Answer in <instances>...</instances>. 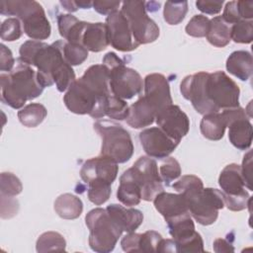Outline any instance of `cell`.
Segmentation results:
<instances>
[{"mask_svg": "<svg viewBox=\"0 0 253 253\" xmlns=\"http://www.w3.org/2000/svg\"><path fill=\"white\" fill-rule=\"evenodd\" d=\"M36 247L38 252L64 251L66 241L60 233L55 231H47L40 235L37 240Z\"/></svg>", "mask_w": 253, "mask_h": 253, "instance_id": "obj_30", "label": "cell"}, {"mask_svg": "<svg viewBox=\"0 0 253 253\" xmlns=\"http://www.w3.org/2000/svg\"><path fill=\"white\" fill-rule=\"evenodd\" d=\"M156 116V109L142 96L129 107L126 121L133 128H142L153 124Z\"/></svg>", "mask_w": 253, "mask_h": 253, "instance_id": "obj_20", "label": "cell"}, {"mask_svg": "<svg viewBox=\"0 0 253 253\" xmlns=\"http://www.w3.org/2000/svg\"><path fill=\"white\" fill-rule=\"evenodd\" d=\"M213 249L215 252H232L234 251V248L232 245L226 241L225 239L218 238L215 239L213 242Z\"/></svg>", "mask_w": 253, "mask_h": 253, "instance_id": "obj_50", "label": "cell"}, {"mask_svg": "<svg viewBox=\"0 0 253 253\" xmlns=\"http://www.w3.org/2000/svg\"><path fill=\"white\" fill-rule=\"evenodd\" d=\"M141 192V199L150 202L163 192V181L158 173L157 163L149 156H140L128 169Z\"/></svg>", "mask_w": 253, "mask_h": 253, "instance_id": "obj_12", "label": "cell"}, {"mask_svg": "<svg viewBox=\"0 0 253 253\" xmlns=\"http://www.w3.org/2000/svg\"><path fill=\"white\" fill-rule=\"evenodd\" d=\"M200 128L202 134L210 140H219L223 137L226 124L221 113H210L204 115Z\"/></svg>", "mask_w": 253, "mask_h": 253, "instance_id": "obj_28", "label": "cell"}, {"mask_svg": "<svg viewBox=\"0 0 253 253\" xmlns=\"http://www.w3.org/2000/svg\"><path fill=\"white\" fill-rule=\"evenodd\" d=\"M144 97L156 109L157 114L164 108L173 104L170 86L167 78L160 73H151L145 76Z\"/></svg>", "mask_w": 253, "mask_h": 253, "instance_id": "obj_18", "label": "cell"}, {"mask_svg": "<svg viewBox=\"0 0 253 253\" xmlns=\"http://www.w3.org/2000/svg\"><path fill=\"white\" fill-rule=\"evenodd\" d=\"M60 4L68 12H75V11H77L79 9L77 7L75 1H60Z\"/></svg>", "mask_w": 253, "mask_h": 253, "instance_id": "obj_51", "label": "cell"}, {"mask_svg": "<svg viewBox=\"0 0 253 253\" xmlns=\"http://www.w3.org/2000/svg\"><path fill=\"white\" fill-rule=\"evenodd\" d=\"M153 204L167 223L190 214L187 202L180 193L172 194L163 191L154 198Z\"/></svg>", "mask_w": 253, "mask_h": 253, "instance_id": "obj_19", "label": "cell"}, {"mask_svg": "<svg viewBox=\"0 0 253 253\" xmlns=\"http://www.w3.org/2000/svg\"><path fill=\"white\" fill-rule=\"evenodd\" d=\"M120 1H94L93 8L99 14L110 15L115 11H118L120 6Z\"/></svg>", "mask_w": 253, "mask_h": 253, "instance_id": "obj_48", "label": "cell"}, {"mask_svg": "<svg viewBox=\"0 0 253 253\" xmlns=\"http://www.w3.org/2000/svg\"><path fill=\"white\" fill-rule=\"evenodd\" d=\"M0 70L10 72L15 66V58L12 54V51L3 43L0 45Z\"/></svg>", "mask_w": 253, "mask_h": 253, "instance_id": "obj_47", "label": "cell"}, {"mask_svg": "<svg viewBox=\"0 0 253 253\" xmlns=\"http://www.w3.org/2000/svg\"><path fill=\"white\" fill-rule=\"evenodd\" d=\"M110 44L120 51H131L139 44L134 41L128 22L121 10L108 15L106 19Z\"/></svg>", "mask_w": 253, "mask_h": 253, "instance_id": "obj_14", "label": "cell"}, {"mask_svg": "<svg viewBox=\"0 0 253 253\" xmlns=\"http://www.w3.org/2000/svg\"><path fill=\"white\" fill-rule=\"evenodd\" d=\"M0 82L1 101L13 109L22 108L27 101L34 100L43 91L37 72L20 59L10 72L0 75Z\"/></svg>", "mask_w": 253, "mask_h": 253, "instance_id": "obj_4", "label": "cell"}, {"mask_svg": "<svg viewBox=\"0 0 253 253\" xmlns=\"http://www.w3.org/2000/svg\"><path fill=\"white\" fill-rule=\"evenodd\" d=\"M226 127L228 138L233 146L240 150H246L252 143V125L250 117L241 107L225 109L221 112Z\"/></svg>", "mask_w": 253, "mask_h": 253, "instance_id": "obj_13", "label": "cell"}, {"mask_svg": "<svg viewBox=\"0 0 253 253\" xmlns=\"http://www.w3.org/2000/svg\"><path fill=\"white\" fill-rule=\"evenodd\" d=\"M218 184L223 195L224 206L228 210L239 211L247 208L250 202V196L245 190L239 165L235 163L226 165L219 174Z\"/></svg>", "mask_w": 253, "mask_h": 253, "instance_id": "obj_11", "label": "cell"}, {"mask_svg": "<svg viewBox=\"0 0 253 253\" xmlns=\"http://www.w3.org/2000/svg\"><path fill=\"white\" fill-rule=\"evenodd\" d=\"M227 71L242 81H247L253 72L252 55L247 50L233 51L226 60Z\"/></svg>", "mask_w": 253, "mask_h": 253, "instance_id": "obj_23", "label": "cell"}, {"mask_svg": "<svg viewBox=\"0 0 253 253\" xmlns=\"http://www.w3.org/2000/svg\"><path fill=\"white\" fill-rule=\"evenodd\" d=\"M230 38L234 42L250 43L253 40V22L241 20L231 26Z\"/></svg>", "mask_w": 253, "mask_h": 253, "instance_id": "obj_35", "label": "cell"}, {"mask_svg": "<svg viewBox=\"0 0 253 253\" xmlns=\"http://www.w3.org/2000/svg\"><path fill=\"white\" fill-rule=\"evenodd\" d=\"M178 252H204V241L201 234L197 231L187 239L176 243Z\"/></svg>", "mask_w": 253, "mask_h": 253, "instance_id": "obj_41", "label": "cell"}, {"mask_svg": "<svg viewBox=\"0 0 253 253\" xmlns=\"http://www.w3.org/2000/svg\"><path fill=\"white\" fill-rule=\"evenodd\" d=\"M106 210L123 231L134 232L143 221L142 212L136 209H126L121 205L112 204Z\"/></svg>", "mask_w": 253, "mask_h": 253, "instance_id": "obj_22", "label": "cell"}, {"mask_svg": "<svg viewBox=\"0 0 253 253\" xmlns=\"http://www.w3.org/2000/svg\"><path fill=\"white\" fill-rule=\"evenodd\" d=\"M128 109L129 107L125 100L111 94L107 99L105 115L111 119L123 121L127 118Z\"/></svg>", "mask_w": 253, "mask_h": 253, "instance_id": "obj_33", "label": "cell"}, {"mask_svg": "<svg viewBox=\"0 0 253 253\" xmlns=\"http://www.w3.org/2000/svg\"><path fill=\"white\" fill-rule=\"evenodd\" d=\"M1 217L2 218H11L17 214L19 211V203L14 197L1 196Z\"/></svg>", "mask_w": 253, "mask_h": 253, "instance_id": "obj_42", "label": "cell"}, {"mask_svg": "<svg viewBox=\"0 0 253 253\" xmlns=\"http://www.w3.org/2000/svg\"><path fill=\"white\" fill-rule=\"evenodd\" d=\"M94 129L102 138L101 155L107 156L117 163L128 161L133 154V143L129 132L123 126L111 121H98Z\"/></svg>", "mask_w": 253, "mask_h": 253, "instance_id": "obj_8", "label": "cell"}, {"mask_svg": "<svg viewBox=\"0 0 253 253\" xmlns=\"http://www.w3.org/2000/svg\"><path fill=\"white\" fill-rule=\"evenodd\" d=\"M162 236L158 232L154 230L145 231L140 234L139 252H158Z\"/></svg>", "mask_w": 253, "mask_h": 253, "instance_id": "obj_40", "label": "cell"}, {"mask_svg": "<svg viewBox=\"0 0 253 253\" xmlns=\"http://www.w3.org/2000/svg\"><path fill=\"white\" fill-rule=\"evenodd\" d=\"M87 184V195L91 203L96 206H101L109 200L112 193V184L103 180H93Z\"/></svg>", "mask_w": 253, "mask_h": 253, "instance_id": "obj_31", "label": "cell"}, {"mask_svg": "<svg viewBox=\"0 0 253 253\" xmlns=\"http://www.w3.org/2000/svg\"><path fill=\"white\" fill-rule=\"evenodd\" d=\"M54 211L61 218L75 219L82 213L83 203L78 197L65 193L55 200Z\"/></svg>", "mask_w": 253, "mask_h": 253, "instance_id": "obj_27", "label": "cell"}, {"mask_svg": "<svg viewBox=\"0 0 253 253\" xmlns=\"http://www.w3.org/2000/svg\"><path fill=\"white\" fill-rule=\"evenodd\" d=\"M76 5L78 8H82V9H88L91 6H93V2L91 1H85V0H80V1H75Z\"/></svg>", "mask_w": 253, "mask_h": 253, "instance_id": "obj_52", "label": "cell"}, {"mask_svg": "<svg viewBox=\"0 0 253 253\" xmlns=\"http://www.w3.org/2000/svg\"><path fill=\"white\" fill-rule=\"evenodd\" d=\"M0 13L17 16L22 22L25 34L34 41L46 40L51 28L42 6L34 0H2Z\"/></svg>", "mask_w": 253, "mask_h": 253, "instance_id": "obj_5", "label": "cell"}, {"mask_svg": "<svg viewBox=\"0 0 253 253\" xmlns=\"http://www.w3.org/2000/svg\"><path fill=\"white\" fill-rule=\"evenodd\" d=\"M210 25V19L204 15H195L187 24L186 33L195 38L206 37Z\"/></svg>", "mask_w": 253, "mask_h": 253, "instance_id": "obj_39", "label": "cell"}, {"mask_svg": "<svg viewBox=\"0 0 253 253\" xmlns=\"http://www.w3.org/2000/svg\"><path fill=\"white\" fill-rule=\"evenodd\" d=\"M223 1H214V0H199L196 2L197 8L209 15H215L221 11Z\"/></svg>", "mask_w": 253, "mask_h": 253, "instance_id": "obj_44", "label": "cell"}, {"mask_svg": "<svg viewBox=\"0 0 253 253\" xmlns=\"http://www.w3.org/2000/svg\"><path fill=\"white\" fill-rule=\"evenodd\" d=\"M103 64L109 70V86L113 95L128 100L141 92L143 81L139 73L126 67L115 52L106 53L103 57Z\"/></svg>", "mask_w": 253, "mask_h": 253, "instance_id": "obj_7", "label": "cell"}, {"mask_svg": "<svg viewBox=\"0 0 253 253\" xmlns=\"http://www.w3.org/2000/svg\"><path fill=\"white\" fill-rule=\"evenodd\" d=\"M231 25L223 20L221 16H216L210 20V25L206 38L208 42L217 47H223L229 43Z\"/></svg>", "mask_w": 253, "mask_h": 253, "instance_id": "obj_26", "label": "cell"}, {"mask_svg": "<svg viewBox=\"0 0 253 253\" xmlns=\"http://www.w3.org/2000/svg\"><path fill=\"white\" fill-rule=\"evenodd\" d=\"M62 53L64 59L71 66L83 63L88 57V49H86L83 45L67 42H63Z\"/></svg>", "mask_w": 253, "mask_h": 253, "instance_id": "obj_34", "label": "cell"}, {"mask_svg": "<svg viewBox=\"0 0 253 253\" xmlns=\"http://www.w3.org/2000/svg\"><path fill=\"white\" fill-rule=\"evenodd\" d=\"M118 200L126 207H133L140 203L141 192L133 180L129 170H126L120 178V186L117 191Z\"/></svg>", "mask_w": 253, "mask_h": 253, "instance_id": "obj_25", "label": "cell"}, {"mask_svg": "<svg viewBox=\"0 0 253 253\" xmlns=\"http://www.w3.org/2000/svg\"><path fill=\"white\" fill-rule=\"evenodd\" d=\"M1 39L6 42L17 41L23 34L22 25L18 18H8L1 24Z\"/></svg>", "mask_w": 253, "mask_h": 253, "instance_id": "obj_38", "label": "cell"}, {"mask_svg": "<svg viewBox=\"0 0 253 253\" xmlns=\"http://www.w3.org/2000/svg\"><path fill=\"white\" fill-rule=\"evenodd\" d=\"M155 120L158 127L179 142L189 132V118L177 105L171 104L164 108L157 114Z\"/></svg>", "mask_w": 253, "mask_h": 253, "instance_id": "obj_16", "label": "cell"}, {"mask_svg": "<svg viewBox=\"0 0 253 253\" xmlns=\"http://www.w3.org/2000/svg\"><path fill=\"white\" fill-rule=\"evenodd\" d=\"M139 140L145 153L158 159L168 157L179 144L158 126L143 129L139 133Z\"/></svg>", "mask_w": 253, "mask_h": 253, "instance_id": "obj_15", "label": "cell"}, {"mask_svg": "<svg viewBox=\"0 0 253 253\" xmlns=\"http://www.w3.org/2000/svg\"><path fill=\"white\" fill-rule=\"evenodd\" d=\"M89 228V245L99 253H109L114 250L123 233L121 226L110 216L107 210L97 208L91 210L85 216Z\"/></svg>", "mask_w": 253, "mask_h": 253, "instance_id": "obj_6", "label": "cell"}, {"mask_svg": "<svg viewBox=\"0 0 253 253\" xmlns=\"http://www.w3.org/2000/svg\"><path fill=\"white\" fill-rule=\"evenodd\" d=\"M187 12V1H167L164 5L163 17L167 24L178 25L185 19Z\"/></svg>", "mask_w": 253, "mask_h": 253, "instance_id": "obj_32", "label": "cell"}, {"mask_svg": "<svg viewBox=\"0 0 253 253\" xmlns=\"http://www.w3.org/2000/svg\"><path fill=\"white\" fill-rule=\"evenodd\" d=\"M139 233L128 232L121 241L122 248L125 252H139Z\"/></svg>", "mask_w": 253, "mask_h": 253, "instance_id": "obj_46", "label": "cell"}, {"mask_svg": "<svg viewBox=\"0 0 253 253\" xmlns=\"http://www.w3.org/2000/svg\"><path fill=\"white\" fill-rule=\"evenodd\" d=\"M47 115L45 107L40 103H31L18 112V119L27 127H36Z\"/></svg>", "mask_w": 253, "mask_h": 253, "instance_id": "obj_29", "label": "cell"}, {"mask_svg": "<svg viewBox=\"0 0 253 253\" xmlns=\"http://www.w3.org/2000/svg\"><path fill=\"white\" fill-rule=\"evenodd\" d=\"M223 18V20L225 22H227L228 24H230L231 26L239 21H241V17L239 15V11H238V6H237V1H230L227 2L224 10H223V14L221 16Z\"/></svg>", "mask_w": 253, "mask_h": 253, "instance_id": "obj_45", "label": "cell"}, {"mask_svg": "<svg viewBox=\"0 0 253 253\" xmlns=\"http://www.w3.org/2000/svg\"><path fill=\"white\" fill-rule=\"evenodd\" d=\"M182 170L179 162L174 157H166L159 167V174L162 181L168 186L181 176Z\"/></svg>", "mask_w": 253, "mask_h": 253, "instance_id": "obj_37", "label": "cell"}, {"mask_svg": "<svg viewBox=\"0 0 253 253\" xmlns=\"http://www.w3.org/2000/svg\"><path fill=\"white\" fill-rule=\"evenodd\" d=\"M173 189L185 198L191 216L202 225L213 223L218 211L224 207L222 192L204 188L203 181L195 175L182 176L172 185Z\"/></svg>", "mask_w": 253, "mask_h": 253, "instance_id": "obj_3", "label": "cell"}, {"mask_svg": "<svg viewBox=\"0 0 253 253\" xmlns=\"http://www.w3.org/2000/svg\"><path fill=\"white\" fill-rule=\"evenodd\" d=\"M63 41L51 44L40 41H27L19 50L20 60L38 68L39 83L44 88L55 83L59 92L66 91L75 81V73L62 53Z\"/></svg>", "mask_w": 253, "mask_h": 253, "instance_id": "obj_1", "label": "cell"}, {"mask_svg": "<svg viewBox=\"0 0 253 253\" xmlns=\"http://www.w3.org/2000/svg\"><path fill=\"white\" fill-rule=\"evenodd\" d=\"M109 44V34L106 24L87 22L81 38V45L90 51L99 52L104 50Z\"/></svg>", "mask_w": 253, "mask_h": 253, "instance_id": "obj_21", "label": "cell"}, {"mask_svg": "<svg viewBox=\"0 0 253 253\" xmlns=\"http://www.w3.org/2000/svg\"><path fill=\"white\" fill-rule=\"evenodd\" d=\"M23 190L20 179L10 172H3L0 176V195L15 197Z\"/></svg>", "mask_w": 253, "mask_h": 253, "instance_id": "obj_36", "label": "cell"}, {"mask_svg": "<svg viewBox=\"0 0 253 253\" xmlns=\"http://www.w3.org/2000/svg\"><path fill=\"white\" fill-rule=\"evenodd\" d=\"M204 91L206 101L212 113H217L221 109L225 110L239 107L240 89L223 71L207 72Z\"/></svg>", "mask_w": 253, "mask_h": 253, "instance_id": "obj_9", "label": "cell"}, {"mask_svg": "<svg viewBox=\"0 0 253 253\" xmlns=\"http://www.w3.org/2000/svg\"><path fill=\"white\" fill-rule=\"evenodd\" d=\"M87 22L79 21L71 14H60L57 17V26L60 36L67 42L81 44V38Z\"/></svg>", "mask_w": 253, "mask_h": 253, "instance_id": "obj_24", "label": "cell"}, {"mask_svg": "<svg viewBox=\"0 0 253 253\" xmlns=\"http://www.w3.org/2000/svg\"><path fill=\"white\" fill-rule=\"evenodd\" d=\"M119 166L113 159L101 155L86 160L80 170L81 179L87 184L93 180H103L113 184L116 180Z\"/></svg>", "mask_w": 253, "mask_h": 253, "instance_id": "obj_17", "label": "cell"}, {"mask_svg": "<svg viewBox=\"0 0 253 253\" xmlns=\"http://www.w3.org/2000/svg\"><path fill=\"white\" fill-rule=\"evenodd\" d=\"M111 94L109 70L103 64H95L69 86L63 102L74 114H88L94 119H101L106 116V103Z\"/></svg>", "mask_w": 253, "mask_h": 253, "instance_id": "obj_2", "label": "cell"}, {"mask_svg": "<svg viewBox=\"0 0 253 253\" xmlns=\"http://www.w3.org/2000/svg\"><path fill=\"white\" fill-rule=\"evenodd\" d=\"M239 15L241 20L251 21L253 18V2L252 1H237Z\"/></svg>", "mask_w": 253, "mask_h": 253, "instance_id": "obj_49", "label": "cell"}, {"mask_svg": "<svg viewBox=\"0 0 253 253\" xmlns=\"http://www.w3.org/2000/svg\"><path fill=\"white\" fill-rule=\"evenodd\" d=\"M241 168V175L244 180L245 187L252 191V151L249 150L243 158Z\"/></svg>", "mask_w": 253, "mask_h": 253, "instance_id": "obj_43", "label": "cell"}, {"mask_svg": "<svg viewBox=\"0 0 253 253\" xmlns=\"http://www.w3.org/2000/svg\"><path fill=\"white\" fill-rule=\"evenodd\" d=\"M126 18L132 37L138 44L155 42L159 37V27L146 13V2L124 1L121 9Z\"/></svg>", "mask_w": 253, "mask_h": 253, "instance_id": "obj_10", "label": "cell"}]
</instances>
